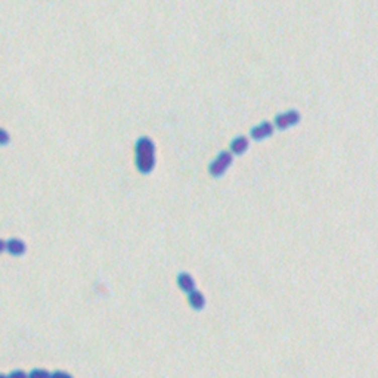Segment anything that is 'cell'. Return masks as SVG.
<instances>
[{"mask_svg": "<svg viewBox=\"0 0 378 378\" xmlns=\"http://www.w3.org/2000/svg\"><path fill=\"white\" fill-rule=\"evenodd\" d=\"M0 378H8V375H5V374H0Z\"/></svg>", "mask_w": 378, "mask_h": 378, "instance_id": "cell-14", "label": "cell"}, {"mask_svg": "<svg viewBox=\"0 0 378 378\" xmlns=\"http://www.w3.org/2000/svg\"><path fill=\"white\" fill-rule=\"evenodd\" d=\"M8 378H28V374H27L25 371H23V369H14V371L8 375Z\"/></svg>", "mask_w": 378, "mask_h": 378, "instance_id": "cell-11", "label": "cell"}, {"mask_svg": "<svg viewBox=\"0 0 378 378\" xmlns=\"http://www.w3.org/2000/svg\"><path fill=\"white\" fill-rule=\"evenodd\" d=\"M136 163L137 169L142 173H149L154 169L156 156H154V145L148 137H143L136 145Z\"/></svg>", "mask_w": 378, "mask_h": 378, "instance_id": "cell-1", "label": "cell"}, {"mask_svg": "<svg viewBox=\"0 0 378 378\" xmlns=\"http://www.w3.org/2000/svg\"><path fill=\"white\" fill-rule=\"evenodd\" d=\"M3 251H6V241L0 238V254H2Z\"/></svg>", "mask_w": 378, "mask_h": 378, "instance_id": "cell-13", "label": "cell"}, {"mask_svg": "<svg viewBox=\"0 0 378 378\" xmlns=\"http://www.w3.org/2000/svg\"><path fill=\"white\" fill-rule=\"evenodd\" d=\"M178 282L179 287L183 289V291H186L188 294H189L191 291L195 289V281H194V278L189 276L188 273H180L178 278Z\"/></svg>", "mask_w": 378, "mask_h": 378, "instance_id": "cell-5", "label": "cell"}, {"mask_svg": "<svg viewBox=\"0 0 378 378\" xmlns=\"http://www.w3.org/2000/svg\"><path fill=\"white\" fill-rule=\"evenodd\" d=\"M9 140H11V136H9V133H8L5 129H2V127H0V145H8V143H9Z\"/></svg>", "mask_w": 378, "mask_h": 378, "instance_id": "cell-10", "label": "cell"}, {"mask_svg": "<svg viewBox=\"0 0 378 378\" xmlns=\"http://www.w3.org/2000/svg\"><path fill=\"white\" fill-rule=\"evenodd\" d=\"M298 120H300L298 112H295V111L285 112V114H281V115H278V117H276V126H278L279 129H287V127L291 126V124L298 123Z\"/></svg>", "mask_w": 378, "mask_h": 378, "instance_id": "cell-4", "label": "cell"}, {"mask_svg": "<svg viewBox=\"0 0 378 378\" xmlns=\"http://www.w3.org/2000/svg\"><path fill=\"white\" fill-rule=\"evenodd\" d=\"M231 163H232V156L229 153H222L220 156L213 161V164L210 167V173L214 178H220L223 173L228 170V167L231 166Z\"/></svg>", "mask_w": 378, "mask_h": 378, "instance_id": "cell-2", "label": "cell"}, {"mask_svg": "<svg viewBox=\"0 0 378 378\" xmlns=\"http://www.w3.org/2000/svg\"><path fill=\"white\" fill-rule=\"evenodd\" d=\"M232 153H235V154H243L245 153V149L248 148V140L245 139L244 136H241V137H238V139H235L234 142H232Z\"/></svg>", "mask_w": 378, "mask_h": 378, "instance_id": "cell-8", "label": "cell"}, {"mask_svg": "<svg viewBox=\"0 0 378 378\" xmlns=\"http://www.w3.org/2000/svg\"><path fill=\"white\" fill-rule=\"evenodd\" d=\"M28 378H50V372L42 368H36L28 374Z\"/></svg>", "mask_w": 378, "mask_h": 378, "instance_id": "cell-9", "label": "cell"}, {"mask_svg": "<svg viewBox=\"0 0 378 378\" xmlns=\"http://www.w3.org/2000/svg\"><path fill=\"white\" fill-rule=\"evenodd\" d=\"M189 305L195 309V311H201L205 306V298L204 295L198 292V291H191L189 292Z\"/></svg>", "mask_w": 378, "mask_h": 378, "instance_id": "cell-7", "label": "cell"}, {"mask_svg": "<svg viewBox=\"0 0 378 378\" xmlns=\"http://www.w3.org/2000/svg\"><path fill=\"white\" fill-rule=\"evenodd\" d=\"M50 378H72V375H69L65 371H55L53 374H50Z\"/></svg>", "mask_w": 378, "mask_h": 378, "instance_id": "cell-12", "label": "cell"}, {"mask_svg": "<svg viewBox=\"0 0 378 378\" xmlns=\"http://www.w3.org/2000/svg\"><path fill=\"white\" fill-rule=\"evenodd\" d=\"M272 132H273L272 124L270 123H263V124H260V126H257V127H254L251 130V136H253V139H263L269 134H272Z\"/></svg>", "mask_w": 378, "mask_h": 378, "instance_id": "cell-6", "label": "cell"}, {"mask_svg": "<svg viewBox=\"0 0 378 378\" xmlns=\"http://www.w3.org/2000/svg\"><path fill=\"white\" fill-rule=\"evenodd\" d=\"M6 251L11 254V256H23L24 253L27 251V245L24 243L23 240H18V238H11L6 241Z\"/></svg>", "mask_w": 378, "mask_h": 378, "instance_id": "cell-3", "label": "cell"}]
</instances>
